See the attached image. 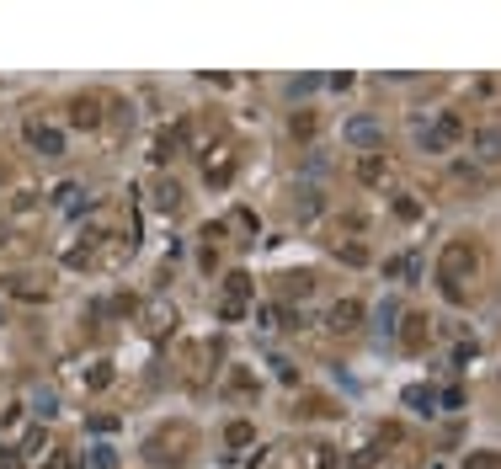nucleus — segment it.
<instances>
[{"label": "nucleus", "instance_id": "1", "mask_svg": "<svg viewBox=\"0 0 501 469\" xmlns=\"http://www.w3.org/2000/svg\"><path fill=\"white\" fill-rule=\"evenodd\" d=\"M347 144H378V128H373L368 118H352L347 123Z\"/></svg>", "mask_w": 501, "mask_h": 469}, {"label": "nucleus", "instance_id": "2", "mask_svg": "<svg viewBox=\"0 0 501 469\" xmlns=\"http://www.w3.org/2000/svg\"><path fill=\"white\" fill-rule=\"evenodd\" d=\"M32 144H38V150H48V155H59V133H53V128H32Z\"/></svg>", "mask_w": 501, "mask_h": 469}]
</instances>
